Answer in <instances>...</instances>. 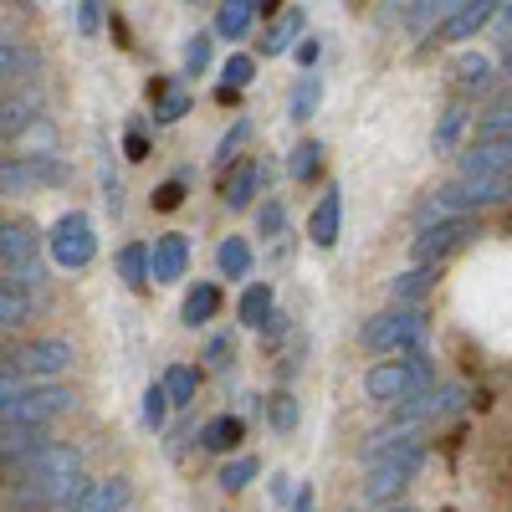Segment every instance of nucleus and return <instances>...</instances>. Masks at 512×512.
<instances>
[{"label":"nucleus","mask_w":512,"mask_h":512,"mask_svg":"<svg viewBox=\"0 0 512 512\" xmlns=\"http://www.w3.org/2000/svg\"><path fill=\"white\" fill-rule=\"evenodd\" d=\"M359 344L369 349V354H415L420 344H425V313L420 308H384V313H374L364 328H359Z\"/></svg>","instance_id":"7"},{"label":"nucleus","mask_w":512,"mask_h":512,"mask_svg":"<svg viewBox=\"0 0 512 512\" xmlns=\"http://www.w3.org/2000/svg\"><path fill=\"white\" fill-rule=\"evenodd\" d=\"M303 36H308V11H303V6H282V11L272 16L267 36H262V52H267V57H287Z\"/></svg>","instance_id":"18"},{"label":"nucleus","mask_w":512,"mask_h":512,"mask_svg":"<svg viewBox=\"0 0 512 512\" xmlns=\"http://www.w3.org/2000/svg\"><path fill=\"white\" fill-rule=\"evenodd\" d=\"M47 251H52V262H57L62 272L93 267V256H98V231H93V216H88V210H67V216H57L52 231H47Z\"/></svg>","instance_id":"9"},{"label":"nucleus","mask_w":512,"mask_h":512,"mask_svg":"<svg viewBox=\"0 0 512 512\" xmlns=\"http://www.w3.org/2000/svg\"><path fill=\"white\" fill-rule=\"evenodd\" d=\"M41 236L31 221H0V267H26V262H36V251H41Z\"/></svg>","instance_id":"17"},{"label":"nucleus","mask_w":512,"mask_h":512,"mask_svg":"<svg viewBox=\"0 0 512 512\" xmlns=\"http://www.w3.org/2000/svg\"><path fill=\"white\" fill-rule=\"evenodd\" d=\"M431 384H436V364H431L425 349L400 354V359H379V364L364 369V395L374 405H400V400H410L420 390H431Z\"/></svg>","instance_id":"5"},{"label":"nucleus","mask_w":512,"mask_h":512,"mask_svg":"<svg viewBox=\"0 0 512 512\" xmlns=\"http://www.w3.org/2000/svg\"><path fill=\"white\" fill-rule=\"evenodd\" d=\"M41 308H47L41 297H26V292H16V287L0 282V328H26Z\"/></svg>","instance_id":"36"},{"label":"nucleus","mask_w":512,"mask_h":512,"mask_svg":"<svg viewBox=\"0 0 512 512\" xmlns=\"http://www.w3.org/2000/svg\"><path fill=\"white\" fill-rule=\"evenodd\" d=\"M267 502H272L277 512H287V507H292V477H287V472H277V477L267 482Z\"/></svg>","instance_id":"54"},{"label":"nucleus","mask_w":512,"mask_h":512,"mask_svg":"<svg viewBox=\"0 0 512 512\" xmlns=\"http://www.w3.org/2000/svg\"><path fill=\"white\" fill-rule=\"evenodd\" d=\"M241 441H246V420H241V415H216V420L200 425V446H205L210 456H236Z\"/></svg>","instance_id":"24"},{"label":"nucleus","mask_w":512,"mask_h":512,"mask_svg":"<svg viewBox=\"0 0 512 512\" xmlns=\"http://www.w3.org/2000/svg\"><path fill=\"white\" fill-rule=\"evenodd\" d=\"M256 0H221L216 6V26H210V36H226V41H241V36H251V26H256Z\"/></svg>","instance_id":"27"},{"label":"nucleus","mask_w":512,"mask_h":512,"mask_svg":"<svg viewBox=\"0 0 512 512\" xmlns=\"http://www.w3.org/2000/svg\"><path fill=\"white\" fill-rule=\"evenodd\" d=\"M72 405H77V395L67 390V384L47 379V384H31L21 400L0 405V425H47V431H52V420H62Z\"/></svg>","instance_id":"10"},{"label":"nucleus","mask_w":512,"mask_h":512,"mask_svg":"<svg viewBox=\"0 0 512 512\" xmlns=\"http://www.w3.org/2000/svg\"><path fill=\"white\" fill-rule=\"evenodd\" d=\"M512 200V180L497 175H456L446 180L431 200L420 205V226L446 221V216H477V210H502Z\"/></svg>","instance_id":"4"},{"label":"nucleus","mask_w":512,"mask_h":512,"mask_svg":"<svg viewBox=\"0 0 512 512\" xmlns=\"http://www.w3.org/2000/svg\"><path fill=\"white\" fill-rule=\"evenodd\" d=\"M461 128H466V108H446L436 118V128H431V154H456Z\"/></svg>","instance_id":"39"},{"label":"nucleus","mask_w":512,"mask_h":512,"mask_svg":"<svg viewBox=\"0 0 512 512\" xmlns=\"http://www.w3.org/2000/svg\"><path fill=\"white\" fill-rule=\"evenodd\" d=\"M323 108V72H297L292 98H287V118L292 123H313Z\"/></svg>","instance_id":"26"},{"label":"nucleus","mask_w":512,"mask_h":512,"mask_svg":"<svg viewBox=\"0 0 512 512\" xmlns=\"http://www.w3.org/2000/svg\"><path fill=\"white\" fill-rule=\"evenodd\" d=\"M210 47H216V36L195 31V36L185 41V52H180V72H185V77H200V72L210 67Z\"/></svg>","instance_id":"44"},{"label":"nucleus","mask_w":512,"mask_h":512,"mask_svg":"<svg viewBox=\"0 0 512 512\" xmlns=\"http://www.w3.org/2000/svg\"><path fill=\"white\" fill-rule=\"evenodd\" d=\"M72 185V164L62 154H6L0 159V195L21 200L36 190H62Z\"/></svg>","instance_id":"6"},{"label":"nucleus","mask_w":512,"mask_h":512,"mask_svg":"<svg viewBox=\"0 0 512 512\" xmlns=\"http://www.w3.org/2000/svg\"><path fill=\"white\" fill-rule=\"evenodd\" d=\"M149 103H154V123H180L190 108H195V98L180 88V82H149Z\"/></svg>","instance_id":"29"},{"label":"nucleus","mask_w":512,"mask_h":512,"mask_svg":"<svg viewBox=\"0 0 512 512\" xmlns=\"http://www.w3.org/2000/svg\"><path fill=\"white\" fill-rule=\"evenodd\" d=\"M251 77H256V57H251V52H231V57L221 62V88L246 93V88H251Z\"/></svg>","instance_id":"43"},{"label":"nucleus","mask_w":512,"mask_h":512,"mask_svg":"<svg viewBox=\"0 0 512 512\" xmlns=\"http://www.w3.org/2000/svg\"><path fill=\"white\" fill-rule=\"evenodd\" d=\"M338 231H344V190L323 185L313 216H308V241H313L318 251H333V246H338Z\"/></svg>","instance_id":"15"},{"label":"nucleus","mask_w":512,"mask_h":512,"mask_svg":"<svg viewBox=\"0 0 512 512\" xmlns=\"http://www.w3.org/2000/svg\"><path fill=\"white\" fill-rule=\"evenodd\" d=\"M497 62H502V72H507V77H512V36H507V41H502V57H497Z\"/></svg>","instance_id":"58"},{"label":"nucleus","mask_w":512,"mask_h":512,"mask_svg":"<svg viewBox=\"0 0 512 512\" xmlns=\"http://www.w3.org/2000/svg\"><path fill=\"white\" fill-rule=\"evenodd\" d=\"M221 318V287L216 282H190L185 303H180V323L185 328H210Z\"/></svg>","instance_id":"20"},{"label":"nucleus","mask_w":512,"mask_h":512,"mask_svg":"<svg viewBox=\"0 0 512 512\" xmlns=\"http://www.w3.org/2000/svg\"><path fill=\"white\" fill-rule=\"evenodd\" d=\"M159 384H164V395H169V410H190L195 395H200V369L195 364H169Z\"/></svg>","instance_id":"33"},{"label":"nucleus","mask_w":512,"mask_h":512,"mask_svg":"<svg viewBox=\"0 0 512 512\" xmlns=\"http://www.w3.org/2000/svg\"><path fill=\"white\" fill-rule=\"evenodd\" d=\"M47 441H52L47 425H0V466H16L21 456H31Z\"/></svg>","instance_id":"22"},{"label":"nucleus","mask_w":512,"mask_h":512,"mask_svg":"<svg viewBox=\"0 0 512 512\" xmlns=\"http://www.w3.org/2000/svg\"><path fill=\"white\" fill-rule=\"evenodd\" d=\"M185 272H190V241H185V231L154 236V246H149V282L154 287H175V282H185Z\"/></svg>","instance_id":"13"},{"label":"nucleus","mask_w":512,"mask_h":512,"mask_svg":"<svg viewBox=\"0 0 512 512\" xmlns=\"http://www.w3.org/2000/svg\"><path fill=\"white\" fill-rule=\"evenodd\" d=\"M425 441L420 436H400L395 446H384L374 461H364V482H359V507H384L390 497H400L410 482H415V472L425 466Z\"/></svg>","instance_id":"3"},{"label":"nucleus","mask_w":512,"mask_h":512,"mask_svg":"<svg viewBox=\"0 0 512 512\" xmlns=\"http://www.w3.org/2000/svg\"><path fill=\"white\" fill-rule=\"evenodd\" d=\"M123 512H134V507H123Z\"/></svg>","instance_id":"62"},{"label":"nucleus","mask_w":512,"mask_h":512,"mask_svg":"<svg viewBox=\"0 0 512 512\" xmlns=\"http://www.w3.org/2000/svg\"><path fill=\"white\" fill-rule=\"evenodd\" d=\"M477 139H512V88L477 113Z\"/></svg>","instance_id":"37"},{"label":"nucleus","mask_w":512,"mask_h":512,"mask_svg":"<svg viewBox=\"0 0 512 512\" xmlns=\"http://www.w3.org/2000/svg\"><path fill=\"white\" fill-rule=\"evenodd\" d=\"M256 236H267V241L287 236V205H282L277 195H267L262 210H256Z\"/></svg>","instance_id":"46"},{"label":"nucleus","mask_w":512,"mask_h":512,"mask_svg":"<svg viewBox=\"0 0 512 512\" xmlns=\"http://www.w3.org/2000/svg\"><path fill=\"white\" fill-rule=\"evenodd\" d=\"M497 6H502V0H461V6L436 26V36H441V41H472L477 31H487V26H492Z\"/></svg>","instance_id":"16"},{"label":"nucleus","mask_w":512,"mask_h":512,"mask_svg":"<svg viewBox=\"0 0 512 512\" xmlns=\"http://www.w3.org/2000/svg\"><path fill=\"white\" fill-rule=\"evenodd\" d=\"M82 487V446L47 441L16 466H6V507L11 512H62Z\"/></svg>","instance_id":"1"},{"label":"nucleus","mask_w":512,"mask_h":512,"mask_svg":"<svg viewBox=\"0 0 512 512\" xmlns=\"http://www.w3.org/2000/svg\"><path fill=\"white\" fill-rule=\"evenodd\" d=\"M216 272L231 277V282H246L256 272V251H251V236H226L216 246Z\"/></svg>","instance_id":"28"},{"label":"nucleus","mask_w":512,"mask_h":512,"mask_svg":"<svg viewBox=\"0 0 512 512\" xmlns=\"http://www.w3.org/2000/svg\"><path fill=\"white\" fill-rule=\"evenodd\" d=\"M123 154L128 159H134V164H144L154 149H149V134H144V128H128V139H123Z\"/></svg>","instance_id":"55"},{"label":"nucleus","mask_w":512,"mask_h":512,"mask_svg":"<svg viewBox=\"0 0 512 512\" xmlns=\"http://www.w3.org/2000/svg\"><path fill=\"white\" fill-rule=\"evenodd\" d=\"M456 6H461V0H410V6L400 11V31H405V36H420V31L441 26Z\"/></svg>","instance_id":"31"},{"label":"nucleus","mask_w":512,"mask_h":512,"mask_svg":"<svg viewBox=\"0 0 512 512\" xmlns=\"http://www.w3.org/2000/svg\"><path fill=\"white\" fill-rule=\"evenodd\" d=\"M287 512H313V492H308V487H297V492H292V507H287Z\"/></svg>","instance_id":"56"},{"label":"nucleus","mask_w":512,"mask_h":512,"mask_svg":"<svg viewBox=\"0 0 512 512\" xmlns=\"http://www.w3.org/2000/svg\"><path fill=\"white\" fill-rule=\"evenodd\" d=\"M461 400H466L461 384H431V390H420V395H410V400L390 405V415H384V420L374 425V431H369V441L359 446V461H374L384 446H395L400 436H415L420 425L456 415V410H461Z\"/></svg>","instance_id":"2"},{"label":"nucleus","mask_w":512,"mask_h":512,"mask_svg":"<svg viewBox=\"0 0 512 512\" xmlns=\"http://www.w3.org/2000/svg\"><path fill=\"white\" fill-rule=\"evenodd\" d=\"M277 308V292L267 282H246L241 297H236V323L241 328H262V318Z\"/></svg>","instance_id":"32"},{"label":"nucleus","mask_w":512,"mask_h":512,"mask_svg":"<svg viewBox=\"0 0 512 512\" xmlns=\"http://www.w3.org/2000/svg\"><path fill=\"white\" fill-rule=\"evenodd\" d=\"M374 512H420V507H400V502H395V507H374Z\"/></svg>","instance_id":"60"},{"label":"nucleus","mask_w":512,"mask_h":512,"mask_svg":"<svg viewBox=\"0 0 512 512\" xmlns=\"http://www.w3.org/2000/svg\"><path fill=\"white\" fill-rule=\"evenodd\" d=\"M456 175H497L512 180V139H472L456 154Z\"/></svg>","instance_id":"14"},{"label":"nucleus","mask_w":512,"mask_h":512,"mask_svg":"<svg viewBox=\"0 0 512 512\" xmlns=\"http://www.w3.org/2000/svg\"><path fill=\"white\" fill-rule=\"evenodd\" d=\"M72 21H77V36H98L103 31V0H77Z\"/></svg>","instance_id":"50"},{"label":"nucleus","mask_w":512,"mask_h":512,"mask_svg":"<svg viewBox=\"0 0 512 512\" xmlns=\"http://www.w3.org/2000/svg\"><path fill=\"white\" fill-rule=\"evenodd\" d=\"M36 118H41V98L36 93H0V144L21 139Z\"/></svg>","instance_id":"19"},{"label":"nucleus","mask_w":512,"mask_h":512,"mask_svg":"<svg viewBox=\"0 0 512 512\" xmlns=\"http://www.w3.org/2000/svg\"><path fill=\"white\" fill-rule=\"evenodd\" d=\"M113 272H118V282H123L128 292H144V287H149V246H144V241H128V246H118V256H113Z\"/></svg>","instance_id":"30"},{"label":"nucleus","mask_w":512,"mask_h":512,"mask_svg":"<svg viewBox=\"0 0 512 512\" xmlns=\"http://www.w3.org/2000/svg\"><path fill=\"white\" fill-rule=\"evenodd\" d=\"M251 134H256V123H251V118H236V123L226 128V134H221V144H216V164H221V169H231V164H236V154L251 144Z\"/></svg>","instance_id":"41"},{"label":"nucleus","mask_w":512,"mask_h":512,"mask_svg":"<svg viewBox=\"0 0 512 512\" xmlns=\"http://www.w3.org/2000/svg\"><path fill=\"white\" fill-rule=\"evenodd\" d=\"M492 82H497V67H492L487 52H461V57H456V88H461L466 98L492 93Z\"/></svg>","instance_id":"23"},{"label":"nucleus","mask_w":512,"mask_h":512,"mask_svg":"<svg viewBox=\"0 0 512 512\" xmlns=\"http://www.w3.org/2000/svg\"><path fill=\"white\" fill-rule=\"evenodd\" d=\"M323 159H328V149L318 144V139H303L292 149V159H287V175L297 180V185H313L318 175H323Z\"/></svg>","instance_id":"38"},{"label":"nucleus","mask_w":512,"mask_h":512,"mask_svg":"<svg viewBox=\"0 0 512 512\" xmlns=\"http://www.w3.org/2000/svg\"><path fill=\"white\" fill-rule=\"evenodd\" d=\"M6 364H16L36 384H47V379H62L77 364V349H72V338H62V333H41V338H31V344H21Z\"/></svg>","instance_id":"11"},{"label":"nucleus","mask_w":512,"mask_h":512,"mask_svg":"<svg viewBox=\"0 0 512 512\" xmlns=\"http://www.w3.org/2000/svg\"><path fill=\"white\" fill-rule=\"evenodd\" d=\"M256 477H262V461H256L251 451H236V456H226V461H221V472H216L221 492H231V497H236V492H246Z\"/></svg>","instance_id":"35"},{"label":"nucleus","mask_w":512,"mask_h":512,"mask_svg":"<svg viewBox=\"0 0 512 512\" xmlns=\"http://www.w3.org/2000/svg\"><path fill=\"white\" fill-rule=\"evenodd\" d=\"M492 21H497V31H507V36H512V0H502Z\"/></svg>","instance_id":"57"},{"label":"nucleus","mask_w":512,"mask_h":512,"mask_svg":"<svg viewBox=\"0 0 512 512\" xmlns=\"http://www.w3.org/2000/svg\"><path fill=\"white\" fill-rule=\"evenodd\" d=\"M190 6H200V0H190Z\"/></svg>","instance_id":"61"},{"label":"nucleus","mask_w":512,"mask_h":512,"mask_svg":"<svg viewBox=\"0 0 512 512\" xmlns=\"http://www.w3.org/2000/svg\"><path fill=\"white\" fill-rule=\"evenodd\" d=\"M139 415H144V431H164V420H169V395H164V384H159V379L144 384V405H139Z\"/></svg>","instance_id":"45"},{"label":"nucleus","mask_w":512,"mask_h":512,"mask_svg":"<svg viewBox=\"0 0 512 512\" xmlns=\"http://www.w3.org/2000/svg\"><path fill=\"white\" fill-rule=\"evenodd\" d=\"M36 72H41V52L31 47V41L0 36V82H26Z\"/></svg>","instance_id":"25"},{"label":"nucleus","mask_w":512,"mask_h":512,"mask_svg":"<svg viewBox=\"0 0 512 512\" xmlns=\"http://www.w3.org/2000/svg\"><path fill=\"white\" fill-rule=\"evenodd\" d=\"M21 144H26V154H57V128L47 123V113H41V118L26 128Z\"/></svg>","instance_id":"48"},{"label":"nucleus","mask_w":512,"mask_h":512,"mask_svg":"<svg viewBox=\"0 0 512 512\" xmlns=\"http://www.w3.org/2000/svg\"><path fill=\"white\" fill-rule=\"evenodd\" d=\"M297 415H303V410H297V395H292V390H277V395L267 400V425H272L277 436H292V431H297Z\"/></svg>","instance_id":"42"},{"label":"nucleus","mask_w":512,"mask_h":512,"mask_svg":"<svg viewBox=\"0 0 512 512\" xmlns=\"http://www.w3.org/2000/svg\"><path fill=\"white\" fill-rule=\"evenodd\" d=\"M205 364L226 374V369L236 364V333H210V338H205Z\"/></svg>","instance_id":"47"},{"label":"nucleus","mask_w":512,"mask_h":512,"mask_svg":"<svg viewBox=\"0 0 512 512\" xmlns=\"http://www.w3.org/2000/svg\"><path fill=\"white\" fill-rule=\"evenodd\" d=\"M31 384L36 379H26L16 364H6V359H0V405H11V400H21L26 390H31Z\"/></svg>","instance_id":"49"},{"label":"nucleus","mask_w":512,"mask_h":512,"mask_svg":"<svg viewBox=\"0 0 512 512\" xmlns=\"http://www.w3.org/2000/svg\"><path fill=\"white\" fill-rule=\"evenodd\" d=\"M482 236V226L472 216H446V221H431V226H420L415 241H410V262L415 267H441L451 262L456 251H466Z\"/></svg>","instance_id":"8"},{"label":"nucleus","mask_w":512,"mask_h":512,"mask_svg":"<svg viewBox=\"0 0 512 512\" xmlns=\"http://www.w3.org/2000/svg\"><path fill=\"white\" fill-rule=\"evenodd\" d=\"M0 282H6V287H16V292H26V297H41V303H47V267H41V262H26V267H11L6 277H0Z\"/></svg>","instance_id":"40"},{"label":"nucleus","mask_w":512,"mask_h":512,"mask_svg":"<svg viewBox=\"0 0 512 512\" xmlns=\"http://www.w3.org/2000/svg\"><path fill=\"white\" fill-rule=\"evenodd\" d=\"M297 67H303V72H318V57H323V41L318 36H303V41H297Z\"/></svg>","instance_id":"53"},{"label":"nucleus","mask_w":512,"mask_h":512,"mask_svg":"<svg viewBox=\"0 0 512 512\" xmlns=\"http://www.w3.org/2000/svg\"><path fill=\"white\" fill-rule=\"evenodd\" d=\"M185 190H190L185 180H164V185L149 195V205H154V210H180V205H185Z\"/></svg>","instance_id":"52"},{"label":"nucleus","mask_w":512,"mask_h":512,"mask_svg":"<svg viewBox=\"0 0 512 512\" xmlns=\"http://www.w3.org/2000/svg\"><path fill=\"white\" fill-rule=\"evenodd\" d=\"M256 333H262V344H267V349H277L282 338H292V318H287L282 308H272V313L262 318V328H256Z\"/></svg>","instance_id":"51"},{"label":"nucleus","mask_w":512,"mask_h":512,"mask_svg":"<svg viewBox=\"0 0 512 512\" xmlns=\"http://www.w3.org/2000/svg\"><path fill=\"white\" fill-rule=\"evenodd\" d=\"M436 277H441V267H410V272H400V277L390 282V297H395V308H415L420 297L436 287Z\"/></svg>","instance_id":"34"},{"label":"nucleus","mask_w":512,"mask_h":512,"mask_svg":"<svg viewBox=\"0 0 512 512\" xmlns=\"http://www.w3.org/2000/svg\"><path fill=\"white\" fill-rule=\"evenodd\" d=\"M256 195H262V164L241 159L231 175H226V185H221V200H226V210H246Z\"/></svg>","instance_id":"21"},{"label":"nucleus","mask_w":512,"mask_h":512,"mask_svg":"<svg viewBox=\"0 0 512 512\" xmlns=\"http://www.w3.org/2000/svg\"><path fill=\"white\" fill-rule=\"evenodd\" d=\"M123 507H134V482L128 477H82V487L62 512H123Z\"/></svg>","instance_id":"12"},{"label":"nucleus","mask_w":512,"mask_h":512,"mask_svg":"<svg viewBox=\"0 0 512 512\" xmlns=\"http://www.w3.org/2000/svg\"><path fill=\"white\" fill-rule=\"evenodd\" d=\"M277 6H282V0H256V11H272V16H277Z\"/></svg>","instance_id":"59"}]
</instances>
